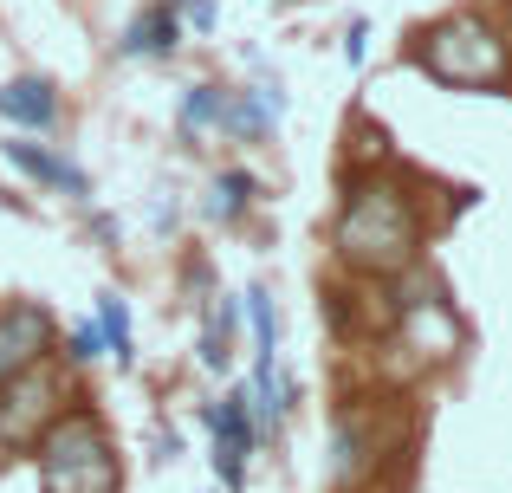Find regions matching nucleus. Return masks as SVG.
Listing matches in <instances>:
<instances>
[{
  "instance_id": "nucleus-1",
  "label": "nucleus",
  "mask_w": 512,
  "mask_h": 493,
  "mask_svg": "<svg viewBox=\"0 0 512 493\" xmlns=\"http://www.w3.org/2000/svg\"><path fill=\"white\" fill-rule=\"evenodd\" d=\"M338 247L350 266H370V273H389V266H402L415 253V215L409 202H402L396 189H383V182H370V189L350 195L344 221H338Z\"/></svg>"
},
{
  "instance_id": "nucleus-2",
  "label": "nucleus",
  "mask_w": 512,
  "mask_h": 493,
  "mask_svg": "<svg viewBox=\"0 0 512 493\" xmlns=\"http://www.w3.org/2000/svg\"><path fill=\"white\" fill-rule=\"evenodd\" d=\"M39 481L46 493H117L111 442L91 429V416H65L39 442Z\"/></svg>"
},
{
  "instance_id": "nucleus-3",
  "label": "nucleus",
  "mask_w": 512,
  "mask_h": 493,
  "mask_svg": "<svg viewBox=\"0 0 512 493\" xmlns=\"http://www.w3.org/2000/svg\"><path fill=\"white\" fill-rule=\"evenodd\" d=\"M422 65L435 78H448V85H493V78H500V65H506V46L480 20H461V26L428 33Z\"/></svg>"
},
{
  "instance_id": "nucleus-4",
  "label": "nucleus",
  "mask_w": 512,
  "mask_h": 493,
  "mask_svg": "<svg viewBox=\"0 0 512 493\" xmlns=\"http://www.w3.org/2000/svg\"><path fill=\"white\" fill-rule=\"evenodd\" d=\"M46 344V312L39 305H13V312H0V383H13L26 364H33V351Z\"/></svg>"
},
{
  "instance_id": "nucleus-5",
  "label": "nucleus",
  "mask_w": 512,
  "mask_h": 493,
  "mask_svg": "<svg viewBox=\"0 0 512 493\" xmlns=\"http://www.w3.org/2000/svg\"><path fill=\"white\" fill-rule=\"evenodd\" d=\"M39 422H46V390L13 383V390L0 396V455H7V448H20L26 435H39Z\"/></svg>"
},
{
  "instance_id": "nucleus-6",
  "label": "nucleus",
  "mask_w": 512,
  "mask_h": 493,
  "mask_svg": "<svg viewBox=\"0 0 512 493\" xmlns=\"http://www.w3.org/2000/svg\"><path fill=\"white\" fill-rule=\"evenodd\" d=\"M214 435H221V481L227 487H240V455H247V442H253V422H247V396H234V403H221L214 409Z\"/></svg>"
},
{
  "instance_id": "nucleus-7",
  "label": "nucleus",
  "mask_w": 512,
  "mask_h": 493,
  "mask_svg": "<svg viewBox=\"0 0 512 493\" xmlns=\"http://www.w3.org/2000/svg\"><path fill=\"white\" fill-rule=\"evenodd\" d=\"M0 111H7L13 124H26V130H46V124H52V91L39 85V78H20V85H0Z\"/></svg>"
},
{
  "instance_id": "nucleus-8",
  "label": "nucleus",
  "mask_w": 512,
  "mask_h": 493,
  "mask_svg": "<svg viewBox=\"0 0 512 493\" xmlns=\"http://www.w3.org/2000/svg\"><path fill=\"white\" fill-rule=\"evenodd\" d=\"M7 156L26 169V176H39V182H59V189H85V176H78L72 163H59L52 150H39V143H7Z\"/></svg>"
},
{
  "instance_id": "nucleus-9",
  "label": "nucleus",
  "mask_w": 512,
  "mask_h": 493,
  "mask_svg": "<svg viewBox=\"0 0 512 493\" xmlns=\"http://www.w3.org/2000/svg\"><path fill=\"white\" fill-rule=\"evenodd\" d=\"M175 46V13L163 7V13H150V20H137V33H130V52H169Z\"/></svg>"
},
{
  "instance_id": "nucleus-10",
  "label": "nucleus",
  "mask_w": 512,
  "mask_h": 493,
  "mask_svg": "<svg viewBox=\"0 0 512 493\" xmlns=\"http://www.w3.org/2000/svg\"><path fill=\"white\" fill-rule=\"evenodd\" d=\"M227 124L247 130V137H260V130L273 124V98H234V104H227Z\"/></svg>"
},
{
  "instance_id": "nucleus-11",
  "label": "nucleus",
  "mask_w": 512,
  "mask_h": 493,
  "mask_svg": "<svg viewBox=\"0 0 512 493\" xmlns=\"http://www.w3.org/2000/svg\"><path fill=\"white\" fill-rule=\"evenodd\" d=\"M214 117H221V91H214V85H195L182 98V124L195 130V124H214Z\"/></svg>"
},
{
  "instance_id": "nucleus-12",
  "label": "nucleus",
  "mask_w": 512,
  "mask_h": 493,
  "mask_svg": "<svg viewBox=\"0 0 512 493\" xmlns=\"http://www.w3.org/2000/svg\"><path fill=\"white\" fill-rule=\"evenodd\" d=\"M98 318H104V338H111V351H117V357H130V318H124V305L104 299V305H98Z\"/></svg>"
},
{
  "instance_id": "nucleus-13",
  "label": "nucleus",
  "mask_w": 512,
  "mask_h": 493,
  "mask_svg": "<svg viewBox=\"0 0 512 493\" xmlns=\"http://www.w3.org/2000/svg\"><path fill=\"white\" fill-rule=\"evenodd\" d=\"M240 195H253V182H247V176H227V182H221V215H234Z\"/></svg>"
},
{
  "instance_id": "nucleus-14",
  "label": "nucleus",
  "mask_w": 512,
  "mask_h": 493,
  "mask_svg": "<svg viewBox=\"0 0 512 493\" xmlns=\"http://www.w3.org/2000/svg\"><path fill=\"white\" fill-rule=\"evenodd\" d=\"M72 351H78V357H91V351H104V331H91V325H78V338H72Z\"/></svg>"
}]
</instances>
